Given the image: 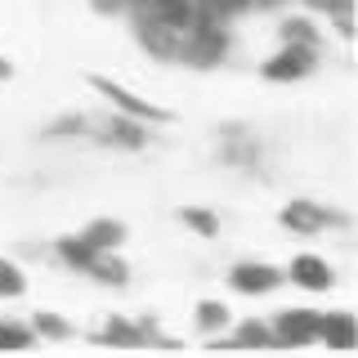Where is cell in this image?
<instances>
[{
    "label": "cell",
    "mask_w": 358,
    "mask_h": 358,
    "mask_svg": "<svg viewBox=\"0 0 358 358\" xmlns=\"http://www.w3.org/2000/svg\"><path fill=\"white\" fill-rule=\"evenodd\" d=\"M90 90H94L99 99L112 108V112H126V117L134 121H143V126H171L175 121V112L171 108H162V103H148L143 94H134L130 85H121V81H112V76H90Z\"/></svg>",
    "instance_id": "6da1fadb"
},
{
    "label": "cell",
    "mask_w": 358,
    "mask_h": 358,
    "mask_svg": "<svg viewBox=\"0 0 358 358\" xmlns=\"http://www.w3.org/2000/svg\"><path fill=\"white\" fill-rule=\"evenodd\" d=\"M278 224H282L287 233H296V238H318V233L327 229H345L350 215L336 206H322V201H309V197H291L282 210H278Z\"/></svg>",
    "instance_id": "7a4b0ae2"
},
{
    "label": "cell",
    "mask_w": 358,
    "mask_h": 358,
    "mask_svg": "<svg viewBox=\"0 0 358 358\" xmlns=\"http://www.w3.org/2000/svg\"><path fill=\"white\" fill-rule=\"evenodd\" d=\"M318 63H322V54L305 50V45H278L260 63V76L268 85H296V81H309L318 72Z\"/></svg>",
    "instance_id": "3957f363"
},
{
    "label": "cell",
    "mask_w": 358,
    "mask_h": 358,
    "mask_svg": "<svg viewBox=\"0 0 358 358\" xmlns=\"http://www.w3.org/2000/svg\"><path fill=\"white\" fill-rule=\"evenodd\" d=\"M94 143H108V148L121 152H143L152 143V126L126 117V112H108V117H94Z\"/></svg>",
    "instance_id": "277c9868"
},
{
    "label": "cell",
    "mask_w": 358,
    "mask_h": 358,
    "mask_svg": "<svg viewBox=\"0 0 358 358\" xmlns=\"http://www.w3.org/2000/svg\"><path fill=\"white\" fill-rule=\"evenodd\" d=\"M318 309H282L273 313V345H287V350H305V345H318Z\"/></svg>",
    "instance_id": "5b68a950"
},
{
    "label": "cell",
    "mask_w": 358,
    "mask_h": 358,
    "mask_svg": "<svg viewBox=\"0 0 358 358\" xmlns=\"http://www.w3.org/2000/svg\"><path fill=\"white\" fill-rule=\"evenodd\" d=\"M282 282H287V273L268 260H238L229 268V287L238 296H273Z\"/></svg>",
    "instance_id": "8992f818"
},
{
    "label": "cell",
    "mask_w": 358,
    "mask_h": 358,
    "mask_svg": "<svg viewBox=\"0 0 358 358\" xmlns=\"http://www.w3.org/2000/svg\"><path fill=\"white\" fill-rule=\"evenodd\" d=\"M282 273H287V282L300 287V291H331V287H336V268L322 260V255H313V251L296 255V260H291Z\"/></svg>",
    "instance_id": "52a82bcc"
},
{
    "label": "cell",
    "mask_w": 358,
    "mask_h": 358,
    "mask_svg": "<svg viewBox=\"0 0 358 358\" xmlns=\"http://www.w3.org/2000/svg\"><path fill=\"white\" fill-rule=\"evenodd\" d=\"M278 41L282 45H305L313 54H327V31L313 22V14H282L278 18Z\"/></svg>",
    "instance_id": "ba28073f"
},
{
    "label": "cell",
    "mask_w": 358,
    "mask_h": 358,
    "mask_svg": "<svg viewBox=\"0 0 358 358\" xmlns=\"http://www.w3.org/2000/svg\"><path fill=\"white\" fill-rule=\"evenodd\" d=\"M229 139H220V162L224 166H238V171H255L260 166V157H264V148H260V139H255L251 130H224Z\"/></svg>",
    "instance_id": "9c48e42d"
},
{
    "label": "cell",
    "mask_w": 358,
    "mask_h": 358,
    "mask_svg": "<svg viewBox=\"0 0 358 358\" xmlns=\"http://www.w3.org/2000/svg\"><path fill=\"white\" fill-rule=\"evenodd\" d=\"M318 345H327V350L336 354H350L354 345H358V327H354V313H322V322H318Z\"/></svg>",
    "instance_id": "30bf717a"
},
{
    "label": "cell",
    "mask_w": 358,
    "mask_h": 358,
    "mask_svg": "<svg viewBox=\"0 0 358 358\" xmlns=\"http://www.w3.org/2000/svg\"><path fill=\"white\" fill-rule=\"evenodd\" d=\"M81 238L94 246V251H121L126 238H130V229L121 220H112V215H99V220H90L81 229Z\"/></svg>",
    "instance_id": "8fae6325"
},
{
    "label": "cell",
    "mask_w": 358,
    "mask_h": 358,
    "mask_svg": "<svg viewBox=\"0 0 358 358\" xmlns=\"http://www.w3.org/2000/svg\"><path fill=\"white\" fill-rule=\"evenodd\" d=\"M85 278H94L99 287H126L130 282V264L121 260V251H99L85 264Z\"/></svg>",
    "instance_id": "7c38bea8"
},
{
    "label": "cell",
    "mask_w": 358,
    "mask_h": 358,
    "mask_svg": "<svg viewBox=\"0 0 358 358\" xmlns=\"http://www.w3.org/2000/svg\"><path fill=\"white\" fill-rule=\"evenodd\" d=\"M99 345H117V350H139V345H143V331H139V322H130V318H121V313H112L103 327H99Z\"/></svg>",
    "instance_id": "4fadbf2b"
},
{
    "label": "cell",
    "mask_w": 358,
    "mask_h": 358,
    "mask_svg": "<svg viewBox=\"0 0 358 358\" xmlns=\"http://www.w3.org/2000/svg\"><path fill=\"white\" fill-rule=\"evenodd\" d=\"M193 318H197V331L215 341V336H224V331H229V322H233V309L224 305V300H197Z\"/></svg>",
    "instance_id": "5bb4252c"
},
{
    "label": "cell",
    "mask_w": 358,
    "mask_h": 358,
    "mask_svg": "<svg viewBox=\"0 0 358 358\" xmlns=\"http://www.w3.org/2000/svg\"><path fill=\"white\" fill-rule=\"evenodd\" d=\"M54 255H59V260L67 264V268H76V273H85V264L94 260V246H90L81 233H63V238H54Z\"/></svg>",
    "instance_id": "9a60e30c"
},
{
    "label": "cell",
    "mask_w": 358,
    "mask_h": 358,
    "mask_svg": "<svg viewBox=\"0 0 358 358\" xmlns=\"http://www.w3.org/2000/svg\"><path fill=\"white\" fill-rule=\"evenodd\" d=\"M45 139H94V117L85 112H63L45 126Z\"/></svg>",
    "instance_id": "2e32d148"
},
{
    "label": "cell",
    "mask_w": 358,
    "mask_h": 358,
    "mask_svg": "<svg viewBox=\"0 0 358 358\" xmlns=\"http://www.w3.org/2000/svg\"><path fill=\"white\" fill-rule=\"evenodd\" d=\"M27 327L36 331V341H72V336H76V327L63 318V313H54V309H36Z\"/></svg>",
    "instance_id": "e0dca14e"
},
{
    "label": "cell",
    "mask_w": 358,
    "mask_h": 358,
    "mask_svg": "<svg viewBox=\"0 0 358 358\" xmlns=\"http://www.w3.org/2000/svg\"><path fill=\"white\" fill-rule=\"evenodd\" d=\"M224 345L268 350V345H273V327H268V322H260V318H246V322H238V331H233V336H224Z\"/></svg>",
    "instance_id": "ac0fdd59"
},
{
    "label": "cell",
    "mask_w": 358,
    "mask_h": 358,
    "mask_svg": "<svg viewBox=\"0 0 358 358\" xmlns=\"http://www.w3.org/2000/svg\"><path fill=\"white\" fill-rule=\"evenodd\" d=\"M18 296H27V273H22L18 260L0 255V300H18Z\"/></svg>",
    "instance_id": "d6986e66"
},
{
    "label": "cell",
    "mask_w": 358,
    "mask_h": 358,
    "mask_svg": "<svg viewBox=\"0 0 358 358\" xmlns=\"http://www.w3.org/2000/svg\"><path fill=\"white\" fill-rule=\"evenodd\" d=\"M179 224L193 229L197 238H215V233H220V215L206 210V206H184V210H179Z\"/></svg>",
    "instance_id": "ffe728a7"
},
{
    "label": "cell",
    "mask_w": 358,
    "mask_h": 358,
    "mask_svg": "<svg viewBox=\"0 0 358 358\" xmlns=\"http://www.w3.org/2000/svg\"><path fill=\"white\" fill-rule=\"evenodd\" d=\"M31 345H36V331H31L27 322H0V350L22 354V350H31Z\"/></svg>",
    "instance_id": "44dd1931"
},
{
    "label": "cell",
    "mask_w": 358,
    "mask_h": 358,
    "mask_svg": "<svg viewBox=\"0 0 358 358\" xmlns=\"http://www.w3.org/2000/svg\"><path fill=\"white\" fill-rule=\"evenodd\" d=\"M354 5H358V0H336L327 14H322L336 27V36H345V41H354Z\"/></svg>",
    "instance_id": "7402d4cb"
},
{
    "label": "cell",
    "mask_w": 358,
    "mask_h": 358,
    "mask_svg": "<svg viewBox=\"0 0 358 358\" xmlns=\"http://www.w3.org/2000/svg\"><path fill=\"white\" fill-rule=\"evenodd\" d=\"M291 0H251V9L255 14H278V9H287Z\"/></svg>",
    "instance_id": "603a6c76"
},
{
    "label": "cell",
    "mask_w": 358,
    "mask_h": 358,
    "mask_svg": "<svg viewBox=\"0 0 358 358\" xmlns=\"http://www.w3.org/2000/svg\"><path fill=\"white\" fill-rule=\"evenodd\" d=\"M331 5H336V0H300V9H305V14H313V18H322Z\"/></svg>",
    "instance_id": "cb8c5ba5"
},
{
    "label": "cell",
    "mask_w": 358,
    "mask_h": 358,
    "mask_svg": "<svg viewBox=\"0 0 358 358\" xmlns=\"http://www.w3.org/2000/svg\"><path fill=\"white\" fill-rule=\"evenodd\" d=\"M9 76H14V63H9L5 54H0V81H9Z\"/></svg>",
    "instance_id": "d4e9b609"
}]
</instances>
